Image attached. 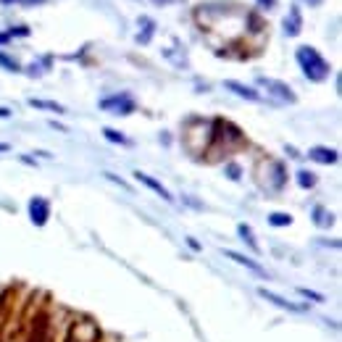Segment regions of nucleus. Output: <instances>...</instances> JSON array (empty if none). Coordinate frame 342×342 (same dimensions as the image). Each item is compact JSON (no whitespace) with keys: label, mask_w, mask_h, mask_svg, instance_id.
<instances>
[{"label":"nucleus","mask_w":342,"mask_h":342,"mask_svg":"<svg viewBox=\"0 0 342 342\" xmlns=\"http://www.w3.org/2000/svg\"><path fill=\"white\" fill-rule=\"evenodd\" d=\"M187 245L192 248V250H200V245H197V240H192V237H187Z\"/></svg>","instance_id":"nucleus-23"},{"label":"nucleus","mask_w":342,"mask_h":342,"mask_svg":"<svg viewBox=\"0 0 342 342\" xmlns=\"http://www.w3.org/2000/svg\"><path fill=\"white\" fill-rule=\"evenodd\" d=\"M5 116H11V111L8 108H0V119H5Z\"/></svg>","instance_id":"nucleus-25"},{"label":"nucleus","mask_w":342,"mask_h":342,"mask_svg":"<svg viewBox=\"0 0 342 342\" xmlns=\"http://www.w3.org/2000/svg\"><path fill=\"white\" fill-rule=\"evenodd\" d=\"M134 179H137V182H142V185H145L148 189H153L155 195H161V197H163L166 203H171V200H174L169 189H166V187H163V185H161V182H158V179H153V177H148L145 171H134Z\"/></svg>","instance_id":"nucleus-5"},{"label":"nucleus","mask_w":342,"mask_h":342,"mask_svg":"<svg viewBox=\"0 0 342 342\" xmlns=\"http://www.w3.org/2000/svg\"><path fill=\"white\" fill-rule=\"evenodd\" d=\"M269 224L271 226H290L292 216L290 214H279V211H277V214H269Z\"/></svg>","instance_id":"nucleus-16"},{"label":"nucleus","mask_w":342,"mask_h":342,"mask_svg":"<svg viewBox=\"0 0 342 342\" xmlns=\"http://www.w3.org/2000/svg\"><path fill=\"white\" fill-rule=\"evenodd\" d=\"M308 158H311V161H316V163L332 166V163H337V161H340V153H337V150H332V148H321V145H316V148H311V150H308Z\"/></svg>","instance_id":"nucleus-4"},{"label":"nucleus","mask_w":342,"mask_h":342,"mask_svg":"<svg viewBox=\"0 0 342 342\" xmlns=\"http://www.w3.org/2000/svg\"><path fill=\"white\" fill-rule=\"evenodd\" d=\"M8 40H11L8 32H0V45H3V42H8Z\"/></svg>","instance_id":"nucleus-24"},{"label":"nucleus","mask_w":342,"mask_h":342,"mask_svg":"<svg viewBox=\"0 0 342 342\" xmlns=\"http://www.w3.org/2000/svg\"><path fill=\"white\" fill-rule=\"evenodd\" d=\"M142 24H145V32H142V34H137V42L148 45V42H150V37H153V29H155V24H153L150 19H142Z\"/></svg>","instance_id":"nucleus-17"},{"label":"nucleus","mask_w":342,"mask_h":342,"mask_svg":"<svg viewBox=\"0 0 342 342\" xmlns=\"http://www.w3.org/2000/svg\"><path fill=\"white\" fill-rule=\"evenodd\" d=\"M300 292L306 295V298H311V300H324V298H321V295H318V292H311V290H306V287H300Z\"/></svg>","instance_id":"nucleus-21"},{"label":"nucleus","mask_w":342,"mask_h":342,"mask_svg":"<svg viewBox=\"0 0 342 342\" xmlns=\"http://www.w3.org/2000/svg\"><path fill=\"white\" fill-rule=\"evenodd\" d=\"M258 295H261V298H266L269 303H274V306H279L282 311H290V313H303V311H308V308H303V306H295V303H290V300L279 298V295L269 292V290H266V287H261V290H258Z\"/></svg>","instance_id":"nucleus-7"},{"label":"nucleus","mask_w":342,"mask_h":342,"mask_svg":"<svg viewBox=\"0 0 342 342\" xmlns=\"http://www.w3.org/2000/svg\"><path fill=\"white\" fill-rule=\"evenodd\" d=\"M0 66H5L8 71H19V63H16L13 58H8V56H5L3 50H0Z\"/></svg>","instance_id":"nucleus-18"},{"label":"nucleus","mask_w":342,"mask_h":342,"mask_svg":"<svg viewBox=\"0 0 342 342\" xmlns=\"http://www.w3.org/2000/svg\"><path fill=\"white\" fill-rule=\"evenodd\" d=\"M224 255H226V258H232L234 263L245 266V269H248V271H253L255 277H269V274H266V269H261V266H258L253 258H245L242 253H234V250H224Z\"/></svg>","instance_id":"nucleus-8"},{"label":"nucleus","mask_w":342,"mask_h":342,"mask_svg":"<svg viewBox=\"0 0 342 342\" xmlns=\"http://www.w3.org/2000/svg\"><path fill=\"white\" fill-rule=\"evenodd\" d=\"M29 105H32V108H42V111H56V113H63V111H66L61 103H53V100H37V97H32V100H29Z\"/></svg>","instance_id":"nucleus-12"},{"label":"nucleus","mask_w":342,"mask_h":342,"mask_svg":"<svg viewBox=\"0 0 342 342\" xmlns=\"http://www.w3.org/2000/svg\"><path fill=\"white\" fill-rule=\"evenodd\" d=\"M226 171H229V177H232V179H237V177H240V169H237V166H229Z\"/></svg>","instance_id":"nucleus-22"},{"label":"nucleus","mask_w":342,"mask_h":342,"mask_svg":"<svg viewBox=\"0 0 342 342\" xmlns=\"http://www.w3.org/2000/svg\"><path fill=\"white\" fill-rule=\"evenodd\" d=\"M105 179L116 182L119 187H124V189H126V192H129V189H132V185H129V182H124V179H121V177H116V174H111V171H105Z\"/></svg>","instance_id":"nucleus-19"},{"label":"nucleus","mask_w":342,"mask_h":342,"mask_svg":"<svg viewBox=\"0 0 342 342\" xmlns=\"http://www.w3.org/2000/svg\"><path fill=\"white\" fill-rule=\"evenodd\" d=\"M313 221H316L318 226H329V224L334 221V216L324 208V205H316V208H313Z\"/></svg>","instance_id":"nucleus-11"},{"label":"nucleus","mask_w":342,"mask_h":342,"mask_svg":"<svg viewBox=\"0 0 342 342\" xmlns=\"http://www.w3.org/2000/svg\"><path fill=\"white\" fill-rule=\"evenodd\" d=\"M300 29H303L300 8H292V11H290V16L284 19V32L290 34V37H298V34H300Z\"/></svg>","instance_id":"nucleus-10"},{"label":"nucleus","mask_w":342,"mask_h":342,"mask_svg":"<svg viewBox=\"0 0 342 342\" xmlns=\"http://www.w3.org/2000/svg\"><path fill=\"white\" fill-rule=\"evenodd\" d=\"M308 3H311V5H318V3H321V0H308Z\"/></svg>","instance_id":"nucleus-27"},{"label":"nucleus","mask_w":342,"mask_h":342,"mask_svg":"<svg viewBox=\"0 0 342 342\" xmlns=\"http://www.w3.org/2000/svg\"><path fill=\"white\" fill-rule=\"evenodd\" d=\"M103 134H105V140H108V142H116V145H132V142H129L124 134L116 132V129H111V126H105Z\"/></svg>","instance_id":"nucleus-13"},{"label":"nucleus","mask_w":342,"mask_h":342,"mask_svg":"<svg viewBox=\"0 0 342 342\" xmlns=\"http://www.w3.org/2000/svg\"><path fill=\"white\" fill-rule=\"evenodd\" d=\"M29 218H32L34 226H45L50 218V203L45 197H32L29 200Z\"/></svg>","instance_id":"nucleus-3"},{"label":"nucleus","mask_w":342,"mask_h":342,"mask_svg":"<svg viewBox=\"0 0 342 342\" xmlns=\"http://www.w3.org/2000/svg\"><path fill=\"white\" fill-rule=\"evenodd\" d=\"M298 185H300L303 189H311V187L316 185V174H313V171H306V169L298 171Z\"/></svg>","instance_id":"nucleus-15"},{"label":"nucleus","mask_w":342,"mask_h":342,"mask_svg":"<svg viewBox=\"0 0 342 342\" xmlns=\"http://www.w3.org/2000/svg\"><path fill=\"white\" fill-rule=\"evenodd\" d=\"M261 85H263L266 90H271V93L277 95V97H282V100H287V103H295V100H298V97H295V93H292V90L284 85V82H277V79H266V77H263V79H261Z\"/></svg>","instance_id":"nucleus-6"},{"label":"nucleus","mask_w":342,"mask_h":342,"mask_svg":"<svg viewBox=\"0 0 342 342\" xmlns=\"http://www.w3.org/2000/svg\"><path fill=\"white\" fill-rule=\"evenodd\" d=\"M100 108L116 113V116H129V113H134L137 103H134L126 93H121V95H113V97H103V100H100Z\"/></svg>","instance_id":"nucleus-2"},{"label":"nucleus","mask_w":342,"mask_h":342,"mask_svg":"<svg viewBox=\"0 0 342 342\" xmlns=\"http://www.w3.org/2000/svg\"><path fill=\"white\" fill-rule=\"evenodd\" d=\"M258 3H263V5H277V0H258Z\"/></svg>","instance_id":"nucleus-26"},{"label":"nucleus","mask_w":342,"mask_h":342,"mask_svg":"<svg viewBox=\"0 0 342 342\" xmlns=\"http://www.w3.org/2000/svg\"><path fill=\"white\" fill-rule=\"evenodd\" d=\"M224 87H226V90H232L234 95L245 97V100H253V103L261 100V95H258L253 87H245V85H240V82H232V79H229V82H224Z\"/></svg>","instance_id":"nucleus-9"},{"label":"nucleus","mask_w":342,"mask_h":342,"mask_svg":"<svg viewBox=\"0 0 342 342\" xmlns=\"http://www.w3.org/2000/svg\"><path fill=\"white\" fill-rule=\"evenodd\" d=\"M237 232H240V237L245 240L250 248H253V250H258V240H255V234H253V229H250L248 224H240V226H237Z\"/></svg>","instance_id":"nucleus-14"},{"label":"nucleus","mask_w":342,"mask_h":342,"mask_svg":"<svg viewBox=\"0 0 342 342\" xmlns=\"http://www.w3.org/2000/svg\"><path fill=\"white\" fill-rule=\"evenodd\" d=\"M8 37L13 40V37H29V27H13L8 29Z\"/></svg>","instance_id":"nucleus-20"},{"label":"nucleus","mask_w":342,"mask_h":342,"mask_svg":"<svg viewBox=\"0 0 342 342\" xmlns=\"http://www.w3.org/2000/svg\"><path fill=\"white\" fill-rule=\"evenodd\" d=\"M295 58H298L303 74H306L311 82H324L326 77H329V63H326V61L321 58V53H318L316 48H311V45L298 48Z\"/></svg>","instance_id":"nucleus-1"}]
</instances>
